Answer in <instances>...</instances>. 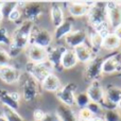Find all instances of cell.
Returning <instances> with one entry per match:
<instances>
[{
  "mask_svg": "<svg viewBox=\"0 0 121 121\" xmlns=\"http://www.w3.org/2000/svg\"><path fill=\"white\" fill-rule=\"evenodd\" d=\"M33 121H36V120H33Z\"/></svg>",
  "mask_w": 121,
  "mask_h": 121,
  "instance_id": "47",
  "label": "cell"
},
{
  "mask_svg": "<svg viewBox=\"0 0 121 121\" xmlns=\"http://www.w3.org/2000/svg\"><path fill=\"white\" fill-rule=\"evenodd\" d=\"M1 114L5 121H27L18 112L14 111L8 106H4V105H2Z\"/></svg>",
  "mask_w": 121,
  "mask_h": 121,
  "instance_id": "26",
  "label": "cell"
},
{
  "mask_svg": "<svg viewBox=\"0 0 121 121\" xmlns=\"http://www.w3.org/2000/svg\"><path fill=\"white\" fill-rule=\"evenodd\" d=\"M105 102L102 105L103 109H116L118 103L121 101V88L117 86L108 85L104 89Z\"/></svg>",
  "mask_w": 121,
  "mask_h": 121,
  "instance_id": "9",
  "label": "cell"
},
{
  "mask_svg": "<svg viewBox=\"0 0 121 121\" xmlns=\"http://www.w3.org/2000/svg\"><path fill=\"white\" fill-rule=\"evenodd\" d=\"M89 10L90 6H88L84 2H72L68 6L69 13L73 17H82L85 16V15H88Z\"/></svg>",
  "mask_w": 121,
  "mask_h": 121,
  "instance_id": "21",
  "label": "cell"
},
{
  "mask_svg": "<svg viewBox=\"0 0 121 121\" xmlns=\"http://www.w3.org/2000/svg\"><path fill=\"white\" fill-rule=\"evenodd\" d=\"M27 73L32 77L37 83H43L49 74L52 73L53 67L50 63L47 60L44 63H39V64H33V63H29L27 65Z\"/></svg>",
  "mask_w": 121,
  "mask_h": 121,
  "instance_id": "3",
  "label": "cell"
},
{
  "mask_svg": "<svg viewBox=\"0 0 121 121\" xmlns=\"http://www.w3.org/2000/svg\"><path fill=\"white\" fill-rule=\"evenodd\" d=\"M42 121H60L56 113H46Z\"/></svg>",
  "mask_w": 121,
  "mask_h": 121,
  "instance_id": "36",
  "label": "cell"
},
{
  "mask_svg": "<svg viewBox=\"0 0 121 121\" xmlns=\"http://www.w3.org/2000/svg\"><path fill=\"white\" fill-rule=\"evenodd\" d=\"M75 52V55H77L78 62L83 63V64H87L90 60L96 56V54L94 53L92 49L90 48V46L86 43V44H83L81 46L77 47V48L73 49Z\"/></svg>",
  "mask_w": 121,
  "mask_h": 121,
  "instance_id": "18",
  "label": "cell"
},
{
  "mask_svg": "<svg viewBox=\"0 0 121 121\" xmlns=\"http://www.w3.org/2000/svg\"><path fill=\"white\" fill-rule=\"evenodd\" d=\"M2 4H3V2L0 1V11H1V6H2Z\"/></svg>",
  "mask_w": 121,
  "mask_h": 121,
  "instance_id": "43",
  "label": "cell"
},
{
  "mask_svg": "<svg viewBox=\"0 0 121 121\" xmlns=\"http://www.w3.org/2000/svg\"><path fill=\"white\" fill-rule=\"evenodd\" d=\"M19 4H20V2H17V1H8V2H3V4H2L1 6V11H0V13H1L2 17H5V18H8L9 15L12 13L13 10H15L16 8H18Z\"/></svg>",
  "mask_w": 121,
  "mask_h": 121,
  "instance_id": "28",
  "label": "cell"
},
{
  "mask_svg": "<svg viewBox=\"0 0 121 121\" xmlns=\"http://www.w3.org/2000/svg\"><path fill=\"white\" fill-rule=\"evenodd\" d=\"M19 100H20V95L17 91L9 92L5 89H0V103L2 105L18 112Z\"/></svg>",
  "mask_w": 121,
  "mask_h": 121,
  "instance_id": "15",
  "label": "cell"
},
{
  "mask_svg": "<svg viewBox=\"0 0 121 121\" xmlns=\"http://www.w3.org/2000/svg\"><path fill=\"white\" fill-rule=\"evenodd\" d=\"M89 103H90V100L86 92H80V94H78L75 96V105L79 106L80 109L87 107Z\"/></svg>",
  "mask_w": 121,
  "mask_h": 121,
  "instance_id": "29",
  "label": "cell"
},
{
  "mask_svg": "<svg viewBox=\"0 0 121 121\" xmlns=\"http://www.w3.org/2000/svg\"><path fill=\"white\" fill-rule=\"evenodd\" d=\"M78 89V85L74 83H68L56 92L57 99L62 102V104L66 106H73L75 105V90Z\"/></svg>",
  "mask_w": 121,
  "mask_h": 121,
  "instance_id": "8",
  "label": "cell"
},
{
  "mask_svg": "<svg viewBox=\"0 0 121 121\" xmlns=\"http://www.w3.org/2000/svg\"><path fill=\"white\" fill-rule=\"evenodd\" d=\"M107 21L112 29H116L121 26V3L115 1L106 2Z\"/></svg>",
  "mask_w": 121,
  "mask_h": 121,
  "instance_id": "11",
  "label": "cell"
},
{
  "mask_svg": "<svg viewBox=\"0 0 121 121\" xmlns=\"http://www.w3.org/2000/svg\"><path fill=\"white\" fill-rule=\"evenodd\" d=\"M121 56L119 51H114L113 54L108 55L104 59L102 65V73L113 74L121 72Z\"/></svg>",
  "mask_w": 121,
  "mask_h": 121,
  "instance_id": "10",
  "label": "cell"
},
{
  "mask_svg": "<svg viewBox=\"0 0 121 121\" xmlns=\"http://www.w3.org/2000/svg\"><path fill=\"white\" fill-rule=\"evenodd\" d=\"M88 98H89L90 102L98 103L102 106L105 102V92L104 88L102 87L101 83L99 81H94L90 83V85L88 86L87 90H86Z\"/></svg>",
  "mask_w": 121,
  "mask_h": 121,
  "instance_id": "13",
  "label": "cell"
},
{
  "mask_svg": "<svg viewBox=\"0 0 121 121\" xmlns=\"http://www.w3.org/2000/svg\"><path fill=\"white\" fill-rule=\"evenodd\" d=\"M88 39V34L84 30H74L65 37V43L68 49H74L77 47L86 44Z\"/></svg>",
  "mask_w": 121,
  "mask_h": 121,
  "instance_id": "14",
  "label": "cell"
},
{
  "mask_svg": "<svg viewBox=\"0 0 121 121\" xmlns=\"http://www.w3.org/2000/svg\"><path fill=\"white\" fill-rule=\"evenodd\" d=\"M78 59L73 49H68L65 51L62 59V67L63 69H71L78 64Z\"/></svg>",
  "mask_w": 121,
  "mask_h": 121,
  "instance_id": "25",
  "label": "cell"
},
{
  "mask_svg": "<svg viewBox=\"0 0 121 121\" xmlns=\"http://www.w3.org/2000/svg\"><path fill=\"white\" fill-rule=\"evenodd\" d=\"M67 50L66 47L64 46H50L47 51H48V62L52 65L53 69L57 71H62V59L65 51Z\"/></svg>",
  "mask_w": 121,
  "mask_h": 121,
  "instance_id": "12",
  "label": "cell"
},
{
  "mask_svg": "<svg viewBox=\"0 0 121 121\" xmlns=\"http://www.w3.org/2000/svg\"><path fill=\"white\" fill-rule=\"evenodd\" d=\"M116 77H121V72H119V73H117V74H116Z\"/></svg>",
  "mask_w": 121,
  "mask_h": 121,
  "instance_id": "44",
  "label": "cell"
},
{
  "mask_svg": "<svg viewBox=\"0 0 121 121\" xmlns=\"http://www.w3.org/2000/svg\"><path fill=\"white\" fill-rule=\"evenodd\" d=\"M79 121H87V120H79Z\"/></svg>",
  "mask_w": 121,
  "mask_h": 121,
  "instance_id": "46",
  "label": "cell"
},
{
  "mask_svg": "<svg viewBox=\"0 0 121 121\" xmlns=\"http://www.w3.org/2000/svg\"><path fill=\"white\" fill-rule=\"evenodd\" d=\"M119 52H120V56H121V48H120V51H119Z\"/></svg>",
  "mask_w": 121,
  "mask_h": 121,
  "instance_id": "45",
  "label": "cell"
},
{
  "mask_svg": "<svg viewBox=\"0 0 121 121\" xmlns=\"http://www.w3.org/2000/svg\"><path fill=\"white\" fill-rule=\"evenodd\" d=\"M104 62V57L96 56L94 57L89 63H87V66L85 68V79L89 81L90 83L94 81H99V79L102 75V65Z\"/></svg>",
  "mask_w": 121,
  "mask_h": 121,
  "instance_id": "6",
  "label": "cell"
},
{
  "mask_svg": "<svg viewBox=\"0 0 121 121\" xmlns=\"http://www.w3.org/2000/svg\"><path fill=\"white\" fill-rule=\"evenodd\" d=\"M21 75V71L15 68L14 66H4L0 67V79L5 84H14L19 82Z\"/></svg>",
  "mask_w": 121,
  "mask_h": 121,
  "instance_id": "16",
  "label": "cell"
},
{
  "mask_svg": "<svg viewBox=\"0 0 121 121\" xmlns=\"http://www.w3.org/2000/svg\"><path fill=\"white\" fill-rule=\"evenodd\" d=\"M55 113L59 116L60 121H79V118L75 115L74 112L72 111V108L64 104L59 105Z\"/></svg>",
  "mask_w": 121,
  "mask_h": 121,
  "instance_id": "20",
  "label": "cell"
},
{
  "mask_svg": "<svg viewBox=\"0 0 121 121\" xmlns=\"http://www.w3.org/2000/svg\"><path fill=\"white\" fill-rule=\"evenodd\" d=\"M52 34L47 29L36 27V26L33 27V29L31 31V35H30V45H34V46L48 49L52 44Z\"/></svg>",
  "mask_w": 121,
  "mask_h": 121,
  "instance_id": "5",
  "label": "cell"
},
{
  "mask_svg": "<svg viewBox=\"0 0 121 121\" xmlns=\"http://www.w3.org/2000/svg\"><path fill=\"white\" fill-rule=\"evenodd\" d=\"M21 16H22V14H21L20 6H18V8H16L15 10H13V11H12V13H11L10 15H9L8 19H9L10 21L16 22V21H18L19 19L21 18Z\"/></svg>",
  "mask_w": 121,
  "mask_h": 121,
  "instance_id": "35",
  "label": "cell"
},
{
  "mask_svg": "<svg viewBox=\"0 0 121 121\" xmlns=\"http://www.w3.org/2000/svg\"><path fill=\"white\" fill-rule=\"evenodd\" d=\"M72 27H73V23L70 19H67L65 20L60 27L55 28V31H54V38L55 40H60L62 38H65L68 34H70L71 32L73 31L72 30Z\"/></svg>",
  "mask_w": 121,
  "mask_h": 121,
  "instance_id": "23",
  "label": "cell"
},
{
  "mask_svg": "<svg viewBox=\"0 0 121 121\" xmlns=\"http://www.w3.org/2000/svg\"><path fill=\"white\" fill-rule=\"evenodd\" d=\"M4 66H12V56L10 55L9 51L0 49V67Z\"/></svg>",
  "mask_w": 121,
  "mask_h": 121,
  "instance_id": "32",
  "label": "cell"
},
{
  "mask_svg": "<svg viewBox=\"0 0 121 121\" xmlns=\"http://www.w3.org/2000/svg\"><path fill=\"white\" fill-rule=\"evenodd\" d=\"M34 27V22L29 20H23L19 27L14 31L12 36V44L9 49V53L13 57H16L23 49L30 45V35Z\"/></svg>",
  "mask_w": 121,
  "mask_h": 121,
  "instance_id": "1",
  "label": "cell"
},
{
  "mask_svg": "<svg viewBox=\"0 0 121 121\" xmlns=\"http://www.w3.org/2000/svg\"><path fill=\"white\" fill-rule=\"evenodd\" d=\"M92 117H94V115L90 113V111L87 108V107H85V108H81L79 111V116H78L79 120H87V121H89Z\"/></svg>",
  "mask_w": 121,
  "mask_h": 121,
  "instance_id": "34",
  "label": "cell"
},
{
  "mask_svg": "<svg viewBox=\"0 0 121 121\" xmlns=\"http://www.w3.org/2000/svg\"><path fill=\"white\" fill-rule=\"evenodd\" d=\"M104 121H121V116L116 109H106L103 114Z\"/></svg>",
  "mask_w": 121,
  "mask_h": 121,
  "instance_id": "30",
  "label": "cell"
},
{
  "mask_svg": "<svg viewBox=\"0 0 121 121\" xmlns=\"http://www.w3.org/2000/svg\"><path fill=\"white\" fill-rule=\"evenodd\" d=\"M23 5H19L21 10V14L25 17V20H29L34 22L37 20L45 12V8L39 2H27L22 3Z\"/></svg>",
  "mask_w": 121,
  "mask_h": 121,
  "instance_id": "7",
  "label": "cell"
},
{
  "mask_svg": "<svg viewBox=\"0 0 121 121\" xmlns=\"http://www.w3.org/2000/svg\"><path fill=\"white\" fill-rule=\"evenodd\" d=\"M2 19H3V17H2V15H1V13H0V23H1V21H2Z\"/></svg>",
  "mask_w": 121,
  "mask_h": 121,
  "instance_id": "42",
  "label": "cell"
},
{
  "mask_svg": "<svg viewBox=\"0 0 121 121\" xmlns=\"http://www.w3.org/2000/svg\"><path fill=\"white\" fill-rule=\"evenodd\" d=\"M88 21H89L91 28H96L99 25L107 21V9H106V2L98 1L95 2L94 5L90 8L89 13H88Z\"/></svg>",
  "mask_w": 121,
  "mask_h": 121,
  "instance_id": "4",
  "label": "cell"
},
{
  "mask_svg": "<svg viewBox=\"0 0 121 121\" xmlns=\"http://www.w3.org/2000/svg\"><path fill=\"white\" fill-rule=\"evenodd\" d=\"M28 57L30 60V63H33V64L47 62L48 60V51L47 49L42 48V47L30 45L28 48Z\"/></svg>",
  "mask_w": 121,
  "mask_h": 121,
  "instance_id": "17",
  "label": "cell"
},
{
  "mask_svg": "<svg viewBox=\"0 0 121 121\" xmlns=\"http://www.w3.org/2000/svg\"><path fill=\"white\" fill-rule=\"evenodd\" d=\"M87 34H88V39H89V43H90V45H89L90 48L92 49L95 54H97L102 49L103 37L98 32L95 31L92 28H91V30H89V32H87Z\"/></svg>",
  "mask_w": 121,
  "mask_h": 121,
  "instance_id": "22",
  "label": "cell"
},
{
  "mask_svg": "<svg viewBox=\"0 0 121 121\" xmlns=\"http://www.w3.org/2000/svg\"><path fill=\"white\" fill-rule=\"evenodd\" d=\"M0 121H5V119H4L3 117H2V115L0 114Z\"/></svg>",
  "mask_w": 121,
  "mask_h": 121,
  "instance_id": "41",
  "label": "cell"
},
{
  "mask_svg": "<svg viewBox=\"0 0 121 121\" xmlns=\"http://www.w3.org/2000/svg\"><path fill=\"white\" fill-rule=\"evenodd\" d=\"M42 86L45 90H47V91L55 92V94L62 88L60 79L54 74V73L49 74L48 77L45 79V81L42 83Z\"/></svg>",
  "mask_w": 121,
  "mask_h": 121,
  "instance_id": "19",
  "label": "cell"
},
{
  "mask_svg": "<svg viewBox=\"0 0 121 121\" xmlns=\"http://www.w3.org/2000/svg\"><path fill=\"white\" fill-rule=\"evenodd\" d=\"M11 44H12V36L9 34L6 28L0 27V45H5L10 47Z\"/></svg>",
  "mask_w": 121,
  "mask_h": 121,
  "instance_id": "31",
  "label": "cell"
},
{
  "mask_svg": "<svg viewBox=\"0 0 121 121\" xmlns=\"http://www.w3.org/2000/svg\"><path fill=\"white\" fill-rule=\"evenodd\" d=\"M50 17H51V22L55 28L60 27L63 22L65 21L64 19V11L63 8L57 3H54L50 10Z\"/></svg>",
  "mask_w": 121,
  "mask_h": 121,
  "instance_id": "24",
  "label": "cell"
},
{
  "mask_svg": "<svg viewBox=\"0 0 121 121\" xmlns=\"http://www.w3.org/2000/svg\"><path fill=\"white\" fill-rule=\"evenodd\" d=\"M89 121H104V119H103V117H101V116H94Z\"/></svg>",
  "mask_w": 121,
  "mask_h": 121,
  "instance_id": "39",
  "label": "cell"
},
{
  "mask_svg": "<svg viewBox=\"0 0 121 121\" xmlns=\"http://www.w3.org/2000/svg\"><path fill=\"white\" fill-rule=\"evenodd\" d=\"M114 34L116 35V37L118 38V39L121 42V26H119L118 28H116V29H114Z\"/></svg>",
  "mask_w": 121,
  "mask_h": 121,
  "instance_id": "38",
  "label": "cell"
},
{
  "mask_svg": "<svg viewBox=\"0 0 121 121\" xmlns=\"http://www.w3.org/2000/svg\"><path fill=\"white\" fill-rule=\"evenodd\" d=\"M0 114H1V113H0Z\"/></svg>",
  "mask_w": 121,
  "mask_h": 121,
  "instance_id": "48",
  "label": "cell"
},
{
  "mask_svg": "<svg viewBox=\"0 0 121 121\" xmlns=\"http://www.w3.org/2000/svg\"><path fill=\"white\" fill-rule=\"evenodd\" d=\"M121 42L116 37V35L112 32L105 38H103V45L102 48L107 49V50H116V49L120 48Z\"/></svg>",
  "mask_w": 121,
  "mask_h": 121,
  "instance_id": "27",
  "label": "cell"
},
{
  "mask_svg": "<svg viewBox=\"0 0 121 121\" xmlns=\"http://www.w3.org/2000/svg\"><path fill=\"white\" fill-rule=\"evenodd\" d=\"M87 108L89 109L90 113H91L94 116H101V117H103V114H104V109H103L102 106H101L100 104H98V103L90 102L89 104H88Z\"/></svg>",
  "mask_w": 121,
  "mask_h": 121,
  "instance_id": "33",
  "label": "cell"
},
{
  "mask_svg": "<svg viewBox=\"0 0 121 121\" xmlns=\"http://www.w3.org/2000/svg\"><path fill=\"white\" fill-rule=\"evenodd\" d=\"M19 82H21V89H22V98L26 102H33L39 95L38 83L30 77L28 73H22Z\"/></svg>",
  "mask_w": 121,
  "mask_h": 121,
  "instance_id": "2",
  "label": "cell"
},
{
  "mask_svg": "<svg viewBox=\"0 0 121 121\" xmlns=\"http://www.w3.org/2000/svg\"><path fill=\"white\" fill-rule=\"evenodd\" d=\"M117 108H119V109H121V101L119 103H118V105H117Z\"/></svg>",
  "mask_w": 121,
  "mask_h": 121,
  "instance_id": "40",
  "label": "cell"
},
{
  "mask_svg": "<svg viewBox=\"0 0 121 121\" xmlns=\"http://www.w3.org/2000/svg\"><path fill=\"white\" fill-rule=\"evenodd\" d=\"M45 114H46V113H45L43 109H40V108L35 109V111L33 112L34 120H36V121H42L43 118H44V116H45Z\"/></svg>",
  "mask_w": 121,
  "mask_h": 121,
  "instance_id": "37",
  "label": "cell"
}]
</instances>
